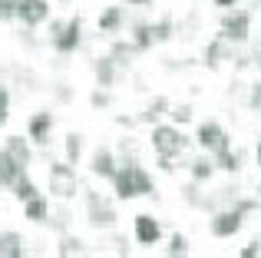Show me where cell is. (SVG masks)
<instances>
[{"mask_svg":"<svg viewBox=\"0 0 261 258\" xmlns=\"http://www.w3.org/2000/svg\"><path fill=\"white\" fill-rule=\"evenodd\" d=\"M10 192H13V199H17V202H27L30 195H37L40 189H37V182H33L30 175H20V179L10 186Z\"/></svg>","mask_w":261,"mask_h":258,"instance_id":"cell-25","label":"cell"},{"mask_svg":"<svg viewBox=\"0 0 261 258\" xmlns=\"http://www.w3.org/2000/svg\"><path fill=\"white\" fill-rule=\"evenodd\" d=\"M169 110H172V103H169L166 96H155V99H149V106L139 113V123L155 126V123H162V116H169Z\"/></svg>","mask_w":261,"mask_h":258,"instance_id":"cell-18","label":"cell"},{"mask_svg":"<svg viewBox=\"0 0 261 258\" xmlns=\"http://www.w3.org/2000/svg\"><path fill=\"white\" fill-rule=\"evenodd\" d=\"M93 106H96V110H102V106H109V93L102 90V86H99V90L93 93Z\"/></svg>","mask_w":261,"mask_h":258,"instance_id":"cell-36","label":"cell"},{"mask_svg":"<svg viewBox=\"0 0 261 258\" xmlns=\"http://www.w3.org/2000/svg\"><path fill=\"white\" fill-rule=\"evenodd\" d=\"M126 4H133V7H152V0H126Z\"/></svg>","mask_w":261,"mask_h":258,"instance_id":"cell-39","label":"cell"},{"mask_svg":"<svg viewBox=\"0 0 261 258\" xmlns=\"http://www.w3.org/2000/svg\"><path fill=\"white\" fill-rule=\"evenodd\" d=\"M50 192L60 202H70L80 195V175L70 162H53L50 166Z\"/></svg>","mask_w":261,"mask_h":258,"instance_id":"cell-5","label":"cell"},{"mask_svg":"<svg viewBox=\"0 0 261 258\" xmlns=\"http://www.w3.org/2000/svg\"><path fill=\"white\" fill-rule=\"evenodd\" d=\"M189 172H192V182H212V175H215V159H212L208 152L205 156H198V159H192V166H189Z\"/></svg>","mask_w":261,"mask_h":258,"instance_id":"cell-20","label":"cell"},{"mask_svg":"<svg viewBox=\"0 0 261 258\" xmlns=\"http://www.w3.org/2000/svg\"><path fill=\"white\" fill-rule=\"evenodd\" d=\"M225 43H248L251 37V10H228L222 17V33Z\"/></svg>","mask_w":261,"mask_h":258,"instance_id":"cell-7","label":"cell"},{"mask_svg":"<svg viewBox=\"0 0 261 258\" xmlns=\"http://www.w3.org/2000/svg\"><path fill=\"white\" fill-rule=\"evenodd\" d=\"M215 7H238V0H212Z\"/></svg>","mask_w":261,"mask_h":258,"instance_id":"cell-38","label":"cell"},{"mask_svg":"<svg viewBox=\"0 0 261 258\" xmlns=\"http://www.w3.org/2000/svg\"><path fill=\"white\" fill-rule=\"evenodd\" d=\"M169 119H172L175 126H182V123H192V106L189 103H178L169 110Z\"/></svg>","mask_w":261,"mask_h":258,"instance_id":"cell-31","label":"cell"},{"mask_svg":"<svg viewBox=\"0 0 261 258\" xmlns=\"http://www.w3.org/2000/svg\"><path fill=\"white\" fill-rule=\"evenodd\" d=\"M255 156H258V169H261V142H258V149H255Z\"/></svg>","mask_w":261,"mask_h":258,"instance_id":"cell-40","label":"cell"},{"mask_svg":"<svg viewBox=\"0 0 261 258\" xmlns=\"http://www.w3.org/2000/svg\"><path fill=\"white\" fill-rule=\"evenodd\" d=\"M46 222H50V225L57 228L60 235H63V232H70V222H73V212H70V209H66V205H57V209H53V215H50V219H46Z\"/></svg>","mask_w":261,"mask_h":258,"instance_id":"cell-27","label":"cell"},{"mask_svg":"<svg viewBox=\"0 0 261 258\" xmlns=\"http://www.w3.org/2000/svg\"><path fill=\"white\" fill-rule=\"evenodd\" d=\"M20 0H0V20H17Z\"/></svg>","mask_w":261,"mask_h":258,"instance_id":"cell-33","label":"cell"},{"mask_svg":"<svg viewBox=\"0 0 261 258\" xmlns=\"http://www.w3.org/2000/svg\"><path fill=\"white\" fill-rule=\"evenodd\" d=\"M102 252H109V255H129L133 248H129V242L122 239V235H109V239L102 242Z\"/></svg>","mask_w":261,"mask_h":258,"instance_id":"cell-28","label":"cell"},{"mask_svg":"<svg viewBox=\"0 0 261 258\" xmlns=\"http://www.w3.org/2000/svg\"><path fill=\"white\" fill-rule=\"evenodd\" d=\"M63 149H66V162H70V166H76L80 156H83V136H80V133H70L63 139Z\"/></svg>","mask_w":261,"mask_h":258,"instance_id":"cell-26","label":"cell"},{"mask_svg":"<svg viewBox=\"0 0 261 258\" xmlns=\"http://www.w3.org/2000/svg\"><path fill=\"white\" fill-rule=\"evenodd\" d=\"M20 205H23V219L27 222H46L50 219V202H46V195L43 192H37V195H30V199L27 202H20Z\"/></svg>","mask_w":261,"mask_h":258,"instance_id":"cell-15","label":"cell"},{"mask_svg":"<svg viewBox=\"0 0 261 258\" xmlns=\"http://www.w3.org/2000/svg\"><path fill=\"white\" fill-rule=\"evenodd\" d=\"M225 46H228V43H225L222 37H218L215 43H208V46H205V63H208V66H218V63H222V57H225Z\"/></svg>","mask_w":261,"mask_h":258,"instance_id":"cell-29","label":"cell"},{"mask_svg":"<svg viewBox=\"0 0 261 258\" xmlns=\"http://www.w3.org/2000/svg\"><path fill=\"white\" fill-rule=\"evenodd\" d=\"M53 126H57V119H53L50 110H37L30 119H27V136H30L37 146H46L53 136Z\"/></svg>","mask_w":261,"mask_h":258,"instance_id":"cell-10","label":"cell"},{"mask_svg":"<svg viewBox=\"0 0 261 258\" xmlns=\"http://www.w3.org/2000/svg\"><path fill=\"white\" fill-rule=\"evenodd\" d=\"M50 43L60 57H70V53L80 50L83 43V20L70 17V20H53L50 23Z\"/></svg>","mask_w":261,"mask_h":258,"instance_id":"cell-3","label":"cell"},{"mask_svg":"<svg viewBox=\"0 0 261 258\" xmlns=\"http://www.w3.org/2000/svg\"><path fill=\"white\" fill-rule=\"evenodd\" d=\"M149 139H152V149H155L159 159H178V156L185 152V146H189L185 133L175 123H155Z\"/></svg>","mask_w":261,"mask_h":258,"instance_id":"cell-2","label":"cell"},{"mask_svg":"<svg viewBox=\"0 0 261 258\" xmlns=\"http://www.w3.org/2000/svg\"><path fill=\"white\" fill-rule=\"evenodd\" d=\"M238 255H242V258H258L261 255V242H248V245H245Z\"/></svg>","mask_w":261,"mask_h":258,"instance_id":"cell-35","label":"cell"},{"mask_svg":"<svg viewBox=\"0 0 261 258\" xmlns=\"http://www.w3.org/2000/svg\"><path fill=\"white\" fill-rule=\"evenodd\" d=\"M248 103H251V110H255V113H261V83H255V86H251V93H248Z\"/></svg>","mask_w":261,"mask_h":258,"instance_id":"cell-34","label":"cell"},{"mask_svg":"<svg viewBox=\"0 0 261 258\" xmlns=\"http://www.w3.org/2000/svg\"><path fill=\"white\" fill-rule=\"evenodd\" d=\"M57 255H60V258H76V255H86V242L80 239V235L63 232V235H60V245H57Z\"/></svg>","mask_w":261,"mask_h":258,"instance_id":"cell-21","label":"cell"},{"mask_svg":"<svg viewBox=\"0 0 261 258\" xmlns=\"http://www.w3.org/2000/svg\"><path fill=\"white\" fill-rule=\"evenodd\" d=\"M136 43V50H152L155 46V33H152V23H133V37H129Z\"/></svg>","mask_w":261,"mask_h":258,"instance_id":"cell-22","label":"cell"},{"mask_svg":"<svg viewBox=\"0 0 261 258\" xmlns=\"http://www.w3.org/2000/svg\"><path fill=\"white\" fill-rule=\"evenodd\" d=\"M96 27H99L102 33H119L122 27H126V7H106V10L99 13V20H96Z\"/></svg>","mask_w":261,"mask_h":258,"instance_id":"cell-16","label":"cell"},{"mask_svg":"<svg viewBox=\"0 0 261 258\" xmlns=\"http://www.w3.org/2000/svg\"><path fill=\"white\" fill-rule=\"evenodd\" d=\"M83 209H86V222L93 228H99V232L116 228V222H119L113 202H109L102 192H96V189H83Z\"/></svg>","mask_w":261,"mask_h":258,"instance_id":"cell-4","label":"cell"},{"mask_svg":"<svg viewBox=\"0 0 261 258\" xmlns=\"http://www.w3.org/2000/svg\"><path fill=\"white\" fill-rule=\"evenodd\" d=\"M109 182H113L116 199H122V202H133V199H142V195H152L155 192L152 175H149L136 159H122L119 169H116V175Z\"/></svg>","mask_w":261,"mask_h":258,"instance_id":"cell-1","label":"cell"},{"mask_svg":"<svg viewBox=\"0 0 261 258\" xmlns=\"http://www.w3.org/2000/svg\"><path fill=\"white\" fill-rule=\"evenodd\" d=\"M133 239L139 242V245H155V242L162 239L159 219H152L149 212H139V215L133 219Z\"/></svg>","mask_w":261,"mask_h":258,"instance_id":"cell-11","label":"cell"},{"mask_svg":"<svg viewBox=\"0 0 261 258\" xmlns=\"http://www.w3.org/2000/svg\"><path fill=\"white\" fill-rule=\"evenodd\" d=\"M27 255V245L20 239V232H0V258H23Z\"/></svg>","mask_w":261,"mask_h":258,"instance_id":"cell-19","label":"cell"},{"mask_svg":"<svg viewBox=\"0 0 261 258\" xmlns=\"http://www.w3.org/2000/svg\"><path fill=\"white\" fill-rule=\"evenodd\" d=\"M10 119V90H7V83H0V126Z\"/></svg>","mask_w":261,"mask_h":258,"instance_id":"cell-32","label":"cell"},{"mask_svg":"<svg viewBox=\"0 0 261 258\" xmlns=\"http://www.w3.org/2000/svg\"><path fill=\"white\" fill-rule=\"evenodd\" d=\"M242 225H245V212L238 205L218 209V212H212V219H208V232L215 235V239H231V235H238Z\"/></svg>","mask_w":261,"mask_h":258,"instance_id":"cell-8","label":"cell"},{"mask_svg":"<svg viewBox=\"0 0 261 258\" xmlns=\"http://www.w3.org/2000/svg\"><path fill=\"white\" fill-rule=\"evenodd\" d=\"M4 149L20 162V166L30 169V162H33V149H30V139H27V136H10V139L4 142Z\"/></svg>","mask_w":261,"mask_h":258,"instance_id":"cell-17","label":"cell"},{"mask_svg":"<svg viewBox=\"0 0 261 258\" xmlns=\"http://www.w3.org/2000/svg\"><path fill=\"white\" fill-rule=\"evenodd\" d=\"M136 53H139V50H136V43H133V40H116V43L109 46V57H113L116 63L122 66V70L129 66V60H133Z\"/></svg>","mask_w":261,"mask_h":258,"instance_id":"cell-23","label":"cell"},{"mask_svg":"<svg viewBox=\"0 0 261 258\" xmlns=\"http://www.w3.org/2000/svg\"><path fill=\"white\" fill-rule=\"evenodd\" d=\"M215 159V169H222V172H238L242 169V152H235V149H222V152H215L212 156Z\"/></svg>","mask_w":261,"mask_h":258,"instance_id":"cell-24","label":"cell"},{"mask_svg":"<svg viewBox=\"0 0 261 258\" xmlns=\"http://www.w3.org/2000/svg\"><path fill=\"white\" fill-rule=\"evenodd\" d=\"M20 175H27V166H20L7 149H0V189H10Z\"/></svg>","mask_w":261,"mask_h":258,"instance_id":"cell-14","label":"cell"},{"mask_svg":"<svg viewBox=\"0 0 261 258\" xmlns=\"http://www.w3.org/2000/svg\"><path fill=\"white\" fill-rule=\"evenodd\" d=\"M17 20L27 27V30H33V27L46 23V20H50V0H20Z\"/></svg>","mask_w":261,"mask_h":258,"instance_id":"cell-9","label":"cell"},{"mask_svg":"<svg viewBox=\"0 0 261 258\" xmlns=\"http://www.w3.org/2000/svg\"><path fill=\"white\" fill-rule=\"evenodd\" d=\"M166 252L172 255V258H182V255H189V239H185L182 232H175L172 239H169V245H166Z\"/></svg>","mask_w":261,"mask_h":258,"instance_id":"cell-30","label":"cell"},{"mask_svg":"<svg viewBox=\"0 0 261 258\" xmlns=\"http://www.w3.org/2000/svg\"><path fill=\"white\" fill-rule=\"evenodd\" d=\"M195 142H198V149L215 156V152H222V149L231 146V136L225 133V126L218 123V119H205V123H198V129H195Z\"/></svg>","mask_w":261,"mask_h":258,"instance_id":"cell-6","label":"cell"},{"mask_svg":"<svg viewBox=\"0 0 261 258\" xmlns=\"http://www.w3.org/2000/svg\"><path fill=\"white\" fill-rule=\"evenodd\" d=\"M116 169H119V159H116V152L106 149V146H99L93 152V159H89V172H93L96 179H113Z\"/></svg>","mask_w":261,"mask_h":258,"instance_id":"cell-12","label":"cell"},{"mask_svg":"<svg viewBox=\"0 0 261 258\" xmlns=\"http://www.w3.org/2000/svg\"><path fill=\"white\" fill-rule=\"evenodd\" d=\"M57 99H60V103H70V99H73V90L66 83H57Z\"/></svg>","mask_w":261,"mask_h":258,"instance_id":"cell-37","label":"cell"},{"mask_svg":"<svg viewBox=\"0 0 261 258\" xmlns=\"http://www.w3.org/2000/svg\"><path fill=\"white\" fill-rule=\"evenodd\" d=\"M119 70H122V66H119V63H116V60H113V57H109V53H106V57H96V60H93V73H96V86H102V90H106V86H113V83H116V80H119Z\"/></svg>","mask_w":261,"mask_h":258,"instance_id":"cell-13","label":"cell"}]
</instances>
